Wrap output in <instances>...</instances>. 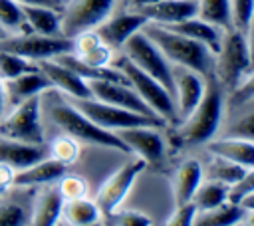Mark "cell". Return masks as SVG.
I'll return each instance as SVG.
<instances>
[{"instance_id": "2e32d148", "label": "cell", "mask_w": 254, "mask_h": 226, "mask_svg": "<svg viewBox=\"0 0 254 226\" xmlns=\"http://www.w3.org/2000/svg\"><path fill=\"white\" fill-rule=\"evenodd\" d=\"M38 67L46 73V77L52 81V87L58 89L60 93H64L69 99H83V97H91L87 81L83 77H79L75 71H71L67 65H64L58 59H42L38 61Z\"/></svg>"}, {"instance_id": "7a4b0ae2", "label": "cell", "mask_w": 254, "mask_h": 226, "mask_svg": "<svg viewBox=\"0 0 254 226\" xmlns=\"http://www.w3.org/2000/svg\"><path fill=\"white\" fill-rule=\"evenodd\" d=\"M143 32L157 44V48L163 52V56L173 63V65H183L189 69L198 71L204 77L212 75L214 69V52L208 50L204 44L183 36L167 26L147 22L143 26Z\"/></svg>"}, {"instance_id": "4fadbf2b", "label": "cell", "mask_w": 254, "mask_h": 226, "mask_svg": "<svg viewBox=\"0 0 254 226\" xmlns=\"http://www.w3.org/2000/svg\"><path fill=\"white\" fill-rule=\"evenodd\" d=\"M161 127L153 125H137V127H127L115 131V135L129 147L131 153L141 157L147 165L161 161L165 153V141L159 131Z\"/></svg>"}, {"instance_id": "c3c4849f", "label": "cell", "mask_w": 254, "mask_h": 226, "mask_svg": "<svg viewBox=\"0 0 254 226\" xmlns=\"http://www.w3.org/2000/svg\"><path fill=\"white\" fill-rule=\"evenodd\" d=\"M153 2H157V0H127L131 10H141V8H145V6L153 4Z\"/></svg>"}, {"instance_id": "484cf974", "label": "cell", "mask_w": 254, "mask_h": 226, "mask_svg": "<svg viewBox=\"0 0 254 226\" xmlns=\"http://www.w3.org/2000/svg\"><path fill=\"white\" fill-rule=\"evenodd\" d=\"M65 224H73V226H91L97 224L103 214L97 206L95 200L83 196V198H75V200H64L62 206V216Z\"/></svg>"}, {"instance_id": "6da1fadb", "label": "cell", "mask_w": 254, "mask_h": 226, "mask_svg": "<svg viewBox=\"0 0 254 226\" xmlns=\"http://www.w3.org/2000/svg\"><path fill=\"white\" fill-rule=\"evenodd\" d=\"M40 99H42V111L62 133L77 139L79 143L109 147L119 153H131L129 147L113 131H107V129H101L99 125H95L64 93H56L54 87L44 91L40 95Z\"/></svg>"}, {"instance_id": "8fae6325", "label": "cell", "mask_w": 254, "mask_h": 226, "mask_svg": "<svg viewBox=\"0 0 254 226\" xmlns=\"http://www.w3.org/2000/svg\"><path fill=\"white\" fill-rule=\"evenodd\" d=\"M145 167L147 163L135 155L131 161L121 165L109 178H105V182L99 186L97 196H95V202L103 216H109L111 212L119 208V204L123 202V198L127 196V192L131 190V186L135 184L137 176L143 172Z\"/></svg>"}, {"instance_id": "d4e9b609", "label": "cell", "mask_w": 254, "mask_h": 226, "mask_svg": "<svg viewBox=\"0 0 254 226\" xmlns=\"http://www.w3.org/2000/svg\"><path fill=\"white\" fill-rule=\"evenodd\" d=\"M62 206H64V198L60 196L56 186H48L44 188L36 200H34V208L30 214V224L36 226H52L60 222L62 216Z\"/></svg>"}, {"instance_id": "d590c367", "label": "cell", "mask_w": 254, "mask_h": 226, "mask_svg": "<svg viewBox=\"0 0 254 226\" xmlns=\"http://www.w3.org/2000/svg\"><path fill=\"white\" fill-rule=\"evenodd\" d=\"M75 56V54H73ZM79 61H83L85 65L89 67H107V65H113V59H115V50L109 48L105 42L99 44L97 48H93L91 52L83 54V56H75Z\"/></svg>"}, {"instance_id": "d6a6232c", "label": "cell", "mask_w": 254, "mask_h": 226, "mask_svg": "<svg viewBox=\"0 0 254 226\" xmlns=\"http://www.w3.org/2000/svg\"><path fill=\"white\" fill-rule=\"evenodd\" d=\"M0 26L8 34H18L24 30V14H22V4L16 0H0Z\"/></svg>"}, {"instance_id": "30bf717a", "label": "cell", "mask_w": 254, "mask_h": 226, "mask_svg": "<svg viewBox=\"0 0 254 226\" xmlns=\"http://www.w3.org/2000/svg\"><path fill=\"white\" fill-rule=\"evenodd\" d=\"M115 8V0H69L60 12V34L73 38L79 32L95 30Z\"/></svg>"}, {"instance_id": "f546056e", "label": "cell", "mask_w": 254, "mask_h": 226, "mask_svg": "<svg viewBox=\"0 0 254 226\" xmlns=\"http://www.w3.org/2000/svg\"><path fill=\"white\" fill-rule=\"evenodd\" d=\"M196 16L218 26L220 30H230V0H196Z\"/></svg>"}, {"instance_id": "5bb4252c", "label": "cell", "mask_w": 254, "mask_h": 226, "mask_svg": "<svg viewBox=\"0 0 254 226\" xmlns=\"http://www.w3.org/2000/svg\"><path fill=\"white\" fill-rule=\"evenodd\" d=\"M173 79H175L173 97H175V107H177V115L181 121L200 101L206 81H204V75H200L194 69L183 67V65H173Z\"/></svg>"}, {"instance_id": "7c38bea8", "label": "cell", "mask_w": 254, "mask_h": 226, "mask_svg": "<svg viewBox=\"0 0 254 226\" xmlns=\"http://www.w3.org/2000/svg\"><path fill=\"white\" fill-rule=\"evenodd\" d=\"M87 87L93 99H99V101H105L117 107H125V109H131L143 115H155L129 83L111 81V79H87Z\"/></svg>"}, {"instance_id": "f35d334b", "label": "cell", "mask_w": 254, "mask_h": 226, "mask_svg": "<svg viewBox=\"0 0 254 226\" xmlns=\"http://www.w3.org/2000/svg\"><path fill=\"white\" fill-rule=\"evenodd\" d=\"M99 44H103V40L99 38V34L95 30H85L79 32L71 38V54L75 56H83L87 52H91L93 48H97Z\"/></svg>"}, {"instance_id": "4316f807", "label": "cell", "mask_w": 254, "mask_h": 226, "mask_svg": "<svg viewBox=\"0 0 254 226\" xmlns=\"http://www.w3.org/2000/svg\"><path fill=\"white\" fill-rule=\"evenodd\" d=\"M242 212H244V208L238 202L224 200L222 204H218L214 208L198 210L192 224H198V226H228V224H238Z\"/></svg>"}, {"instance_id": "ac0fdd59", "label": "cell", "mask_w": 254, "mask_h": 226, "mask_svg": "<svg viewBox=\"0 0 254 226\" xmlns=\"http://www.w3.org/2000/svg\"><path fill=\"white\" fill-rule=\"evenodd\" d=\"M196 8H198L196 0H157L141 8L139 12L147 18V22L171 26V24L196 16Z\"/></svg>"}, {"instance_id": "603a6c76", "label": "cell", "mask_w": 254, "mask_h": 226, "mask_svg": "<svg viewBox=\"0 0 254 226\" xmlns=\"http://www.w3.org/2000/svg\"><path fill=\"white\" fill-rule=\"evenodd\" d=\"M204 172H202V165L196 159H187L183 161L175 174H173V194H175V204L187 202L192 198L196 186L200 184Z\"/></svg>"}, {"instance_id": "83f0119b", "label": "cell", "mask_w": 254, "mask_h": 226, "mask_svg": "<svg viewBox=\"0 0 254 226\" xmlns=\"http://www.w3.org/2000/svg\"><path fill=\"white\" fill-rule=\"evenodd\" d=\"M228 194H230V186L228 184L212 180V178H206L204 182L200 180V184L196 186V190H194L190 200L196 204L198 210H206V208H214V206L222 204L224 200H230Z\"/></svg>"}, {"instance_id": "d6986e66", "label": "cell", "mask_w": 254, "mask_h": 226, "mask_svg": "<svg viewBox=\"0 0 254 226\" xmlns=\"http://www.w3.org/2000/svg\"><path fill=\"white\" fill-rule=\"evenodd\" d=\"M206 151L210 155H218L224 157L244 169L254 167V141L242 139V137H230V135H222L218 139H210L204 143Z\"/></svg>"}, {"instance_id": "ffe728a7", "label": "cell", "mask_w": 254, "mask_h": 226, "mask_svg": "<svg viewBox=\"0 0 254 226\" xmlns=\"http://www.w3.org/2000/svg\"><path fill=\"white\" fill-rule=\"evenodd\" d=\"M65 165H62L60 161L52 159V157H44L40 161H36L34 165L16 170L14 176V186L20 188H28V186H46L56 182L64 172H65Z\"/></svg>"}, {"instance_id": "f5cc1de1", "label": "cell", "mask_w": 254, "mask_h": 226, "mask_svg": "<svg viewBox=\"0 0 254 226\" xmlns=\"http://www.w3.org/2000/svg\"><path fill=\"white\" fill-rule=\"evenodd\" d=\"M2 194H4V190H2V188H0V196H2Z\"/></svg>"}, {"instance_id": "52a82bcc", "label": "cell", "mask_w": 254, "mask_h": 226, "mask_svg": "<svg viewBox=\"0 0 254 226\" xmlns=\"http://www.w3.org/2000/svg\"><path fill=\"white\" fill-rule=\"evenodd\" d=\"M121 54L135 63L139 69L145 73L153 75L157 81H161L171 93L175 89V79H173V63L163 56V52L157 48V44L143 32H135L133 36L127 38V42L121 46Z\"/></svg>"}, {"instance_id": "cb8c5ba5", "label": "cell", "mask_w": 254, "mask_h": 226, "mask_svg": "<svg viewBox=\"0 0 254 226\" xmlns=\"http://www.w3.org/2000/svg\"><path fill=\"white\" fill-rule=\"evenodd\" d=\"M22 14L30 32L44 36H62L60 34V12L56 6L44 4H22Z\"/></svg>"}, {"instance_id": "74e56055", "label": "cell", "mask_w": 254, "mask_h": 226, "mask_svg": "<svg viewBox=\"0 0 254 226\" xmlns=\"http://www.w3.org/2000/svg\"><path fill=\"white\" fill-rule=\"evenodd\" d=\"M224 135L242 137V139L254 141V111L244 113V115H240L238 119H234V121L224 129Z\"/></svg>"}, {"instance_id": "ba28073f", "label": "cell", "mask_w": 254, "mask_h": 226, "mask_svg": "<svg viewBox=\"0 0 254 226\" xmlns=\"http://www.w3.org/2000/svg\"><path fill=\"white\" fill-rule=\"evenodd\" d=\"M69 99V97H67ZM83 115H87L95 125L107 131H119L127 127H137V125H153V127H163L165 121L155 115H143L125 107H117L93 97H83V99H69Z\"/></svg>"}, {"instance_id": "3957f363", "label": "cell", "mask_w": 254, "mask_h": 226, "mask_svg": "<svg viewBox=\"0 0 254 226\" xmlns=\"http://www.w3.org/2000/svg\"><path fill=\"white\" fill-rule=\"evenodd\" d=\"M224 115V95L218 81L210 75L196 107L177 123L175 137L183 145H204L220 129Z\"/></svg>"}, {"instance_id": "f1b7e54d", "label": "cell", "mask_w": 254, "mask_h": 226, "mask_svg": "<svg viewBox=\"0 0 254 226\" xmlns=\"http://www.w3.org/2000/svg\"><path fill=\"white\" fill-rule=\"evenodd\" d=\"M202 172L206 174V178H212V180H218V182H224V184L232 186L234 182H238L242 178L246 169L228 161V159H224V157L212 155V161L206 165V169H202Z\"/></svg>"}, {"instance_id": "bcb514c9", "label": "cell", "mask_w": 254, "mask_h": 226, "mask_svg": "<svg viewBox=\"0 0 254 226\" xmlns=\"http://www.w3.org/2000/svg\"><path fill=\"white\" fill-rule=\"evenodd\" d=\"M238 204L244 208V210H254V190L246 192L244 196L238 198Z\"/></svg>"}, {"instance_id": "ee69618b", "label": "cell", "mask_w": 254, "mask_h": 226, "mask_svg": "<svg viewBox=\"0 0 254 226\" xmlns=\"http://www.w3.org/2000/svg\"><path fill=\"white\" fill-rule=\"evenodd\" d=\"M14 176H16V169L6 163H0V188L4 192H8V188L14 186Z\"/></svg>"}, {"instance_id": "8992f818", "label": "cell", "mask_w": 254, "mask_h": 226, "mask_svg": "<svg viewBox=\"0 0 254 226\" xmlns=\"http://www.w3.org/2000/svg\"><path fill=\"white\" fill-rule=\"evenodd\" d=\"M0 137L30 143V145H44V125H42V99L40 95L28 97L16 105L4 117H0Z\"/></svg>"}, {"instance_id": "7402d4cb", "label": "cell", "mask_w": 254, "mask_h": 226, "mask_svg": "<svg viewBox=\"0 0 254 226\" xmlns=\"http://www.w3.org/2000/svg\"><path fill=\"white\" fill-rule=\"evenodd\" d=\"M167 28H171V30L183 34V36H189V38H192V40L204 44V46H206L208 50H212L214 54H216L218 48H220V40H222V32H224V30H220L218 26H214V24H210V22L198 18V16L187 18V20L177 22V24H171V26H167Z\"/></svg>"}, {"instance_id": "f6af8a7d", "label": "cell", "mask_w": 254, "mask_h": 226, "mask_svg": "<svg viewBox=\"0 0 254 226\" xmlns=\"http://www.w3.org/2000/svg\"><path fill=\"white\" fill-rule=\"evenodd\" d=\"M244 40H246V48H248V59H250V69H254V16L248 24V30L244 32ZM248 69V71H250Z\"/></svg>"}, {"instance_id": "816d5d0a", "label": "cell", "mask_w": 254, "mask_h": 226, "mask_svg": "<svg viewBox=\"0 0 254 226\" xmlns=\"http://www.w3.org/2000/svg\"><path fill=\"white\" fill-rule=\"evenodd\" d=\"M6 36H10V34H8V32H6V30H4L2 26H0V40H4Z\"/></svg>"}, {"instance_id": "b9f144b4", "label": "cell", "mask_w": 254, "mask_h": 226, "mask_svg": "<svg viewBox=\"0 0 254 226\" xmlns=\"http://www.w3.org/2000/svg\"><path fill=\"white\" fill-rule=\"evenodd\" d=\"M105 218L113 224H119V226H147V224H151V218L147 214L135 212V210H123V212L115 210Z\"/></svg>"}, {"instance_id": "9a60e30c", "label": "cell", "mask_w": 254, "mask_h": 226, "mask_svg": "<svg viewBox=\"0 0 254 226\" xmlns=\"http://www.w3.org/2000/svg\"><path fill=\"white\" fill-rule=\"evenodd\" d=\"M147 24V18L139 12V10H125L119 14H109L97 28L95 32L99 34V38L113 48L115 52L121 50V46L127 42L129 36H133L135 32H139L143 26Z\"/></svg>"}, {"instance_id": "681fc988", "label": "cell", "mask_w": 254, "mask_h": 226, "mask_svg": "<svg viewBox=\"0 0 254 226\" xmlns=\"http://www.w3.org/2000/svg\"><path fill=\"white\" fill-rule=\"evenodd\" d=\"M18 4H44V6H56V0H16Z\"/></svg>"}, {"instance_id": "8d00e7d4", "label": "cell", "mask_w": 254, "mask_h": 226, "mask_svg": "<svg viewBox=\"0 0 254 226\" xmlns=\"http://www.w3.org/2000/svg\"><path fill=\"white\" fill-rule=\"evenodd\" d=\"M254 99V69H250L242 81L230 89V97H228V103L230 105H242V103H248Z\"/></svg>"}, {"instance_id": "f907efd6", "label": "cell", "mask_w": 254, "mask_h": 226, "mask_svg": "<svg viewBox=\"0 0 254 226\" xmlns=\"http://www.w3.org/2000/svg\"><path fill=\"white\" fill-rule=\"evenodd\" d=\"M2 109H4V93H2V81H0V117H2Z\"/></svg>"}, {"instance_id": "ab89813d", "label": "cell", "mask_w": 254, "mask_h": 226, "mask_svg": "<svg viewBox=\"0 0 254 226\" xmlns=\"http://www.w3.org/2000/svg\"><path fill=\"white\" fill-rule=\"evenodd\" d=\"M26 212L16 202H0V226H20L26 224Z\"/></svg>"}, {"instance_id": "44dd1931", "label": "cell", "mask_w": 254, "mask_h": 226, "mask_svg": "<svg viewBox=\"0 0 254 226\" xmlns=\"http://www.w3.org/2000/svg\"><path fill=\"white\" fill-rule=\"evenodd\" d=\"M44 157H46L44 145H30V143L0 137V163H6L16 170L30 167Z\"/></svg>"}, {"instance_id": "836d02e7", "label": "cell", "mask_w": 254, "mask_h": 226, "mask_svg": "<svg viewBox=\"0 0 254 226\" xmlns=\"http://www.w3.org/2000/svg\"><path fill=\"white\" fill-rule=\"evenodd\" d=\"M56 188L60 192V196L64 200H75V198H83L87 196V190H89V184L83 176L79 174H62L58 180H56Z\"/></svg>"}, {"instance_id": "1f68e13d", "label": "cell", "mask_w": 254, "mask_h": 226, "mask_svg": "<svg viewBox=\"0 0 254 226\" xmlns=\"http://www.w3.org/2000/svg\"><path fill=\"white\" fill-rule=\"evenodd\" d=\"M32 69H38L36 61H30L18 54L0 50V81L12 79V77H16L24 71H32Z\"/></svg>"}, {"instance_id": "5b68a950", "label": "cell", "mask_w": 254, "mask_h": 226, "mask_svg": "<svg viewBox=\"0 0 254 226\" xmlns=\"http://www.w3.org/2000/svg\"><path fill=\"white\" fill-rule=\"evenodd\" d=\"M248 69H250V59H248V48H246L244 34H240L234 28L224 30L220 48L214 54L212 77L218 81L220 87L230 91L242 81Z\"/></svg>"}, {"instance_id": "e575fe53", "label": "cell", "mask_w": 254, "mask_h": 226, "mask_svg": "<svg viewBox=\"0 0 254 226\" xmlns=\"http://www.w3.org/2000/svg\"><path fill=\"white\" fill-rule=\"evenodd\" d=\"M254 16V0H230V26L244 34Z\"/></svg>"}, {"instance_id": "4dcf8cb0", "label": "cell", "mask_w": 254, "mask_h": 226, "mask_svg": "<svg viewBox=\"0 0 254 226\" xmlns=\"http://www.w3.org/2000/svg\"><path fill=\"white\" fill-rule=\"evenodd\" d=\"M48 153H50L52 159H56V161H60L62 165L69 167V165L77 163V159H79V155H81V147H79V141H77V139H73V137H69V135L64 133V135L56 137V139L50 143Z\"/></svg>"}, {"instance_id": "277c9868", "label": "cell", "mask_w": 254, "mask_h": 226, "mask_svg": "<svg viewBox=\"0 0 254 226\" xmlns=\"http://www.w3.org/2000/svg\"><path fill=\"white\" fill-rule=\"evenodd\" d=\"M113 65L123 71V75L127 77L129 85L141 95V99L149 105V109L157 117H161L165 123H175V125L179 123V115H177V107H175V97H173V93L161 81H157L153 75H149L143 69H139L123 54L113 59Z\"/></svg>"}, {"instance_id": "e0dca14e", "label": "cell", "mask_w": 254, "mask_h": 226, "mask_svg": "<svg viewBox=\"0 0 254 226\" xmlns=\"http://www.w3.org/2000/svg\"><path fill=\"white\" fill-rule=\"evenodd\" d=\"M52 89V81L46 77V73L38 67L32 71H24L12 79L2 81V93H4V101L16 105L28 97L34 95H42L44 91Z\"/></svg>"}, {"instance_id": "7dc6e473", "label": "cell", "mask_w": 254, "mask_h": 226, "mask_svg": "<svg viewBox=\"0 0 254 226\" xmlns=\"http://www.w3.org/2000/svg\"><path fill=\"white\" fill-rule=\"evenodd\" d=\"M238 224H246V226H254V210H244Z\"/></svg>"}, {"instance_id": "60d3db41", "label": "cell", "mask_w": 254, "mask_h": 226, "mask_svg": "<svg viewBox=\"0 0 254 226\" xmlns=\"http://www.w3.org/2000/svg\"><path fill=\"white\" fill-rule=\"evenodd\" d=\"M196 212H198V208L192 200L181 202V204H177V208L171 214V218L167 220V224H171V226H190L194 222Z\"/></svg>"}, {"instance_id": "9c48e42d", "label": "cell", "mask_w": 254, "mask_h": 226, "mask_svg": "<svg viewBox=\"0 0 254 226\" xmlns=\"http://www.w3.org/2000/svg\"><path fill=\"white\" fill-rule=\"evenodd\" d=\"M0 50L18 54L30 61H42V59H52L62 54L71 52V38L65 36H44L36 32L28 34H10L4 40H0Z\"/></svg>"}, {"instance_id": "7bdbcfd3", "label": "cell", "mask_w": 254, "mask_h": 226, "mask_svg": "<svg viewBox=\"0 0 254 226\" xmlns=\"http://www.w3.org/2000/svg\"><path fill=\"white\" fill-rule=\"evenodd\" d=\"M250 190H254V167L246 169V172L242 174V178L230 186V194H228V198H230L232 202H238V198L244 196V194L250 192Z\"/></svg>"}]
</instances>
